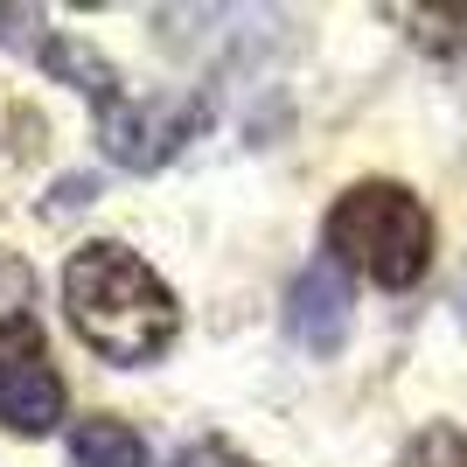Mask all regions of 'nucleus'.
Segmentation results:
<instances>
[{"label": "nucleus", "instance_id": "1", "mask_svg": "<svg viewBox=\"0 0 467 467\" xmlns=\"http://www.w3.org/2000/svg\"><path fill=\"white\" fill-rule=\"evenodd\" d=\"M63 314L78 328L84 349H98L119 370H140V363H161L182 335V307L168 279L133 258L112 237H91L84 252H70L63 265Z\"/></svg>", "mask_w": 467, "mask_h": 467}, {"label": "nucleus", "instance_id": "2", "mask_svg": "<svg viewBox=\"0 0 467 467\" xmlns=\"http://www.w3.org/2000/svg\"><path fill=\"white\" fill-rule=\"evenodd\" d=\"M321 237H328L335 265H349V273H363L370 286H390V293L419 286L432 265V216L405 182H356V189H342Z\"/></svg>", "mask_w": 467, "mask_h": 467}, {"label": "nucleus", "instance_id": "3", "mask_svg": "<svg viewBox=\"0 0 467 467\" xmlns=\"http://www.w3.org/2000/svg\"><path fill=\"white\" fill-rule=\"evenodd\" d=\"M195 126H202L195 98H126V91H112L98 105V147H105V161L133 168V175L161 168Z\"/></svg>", "mask_w": 467, "mask_h": 467}, {"label": "nucleus", "instance_id": "4", "mask_svg": "<svg viewBox=\"0 0 467 467\" xmlns=\"http://www.w3.org/2000/svg\"><path fill=\"white\" fill-rule=\"evenodd\" d=\"M57 419H63V377L49 370L42 328L36 321L0 328V426L21 440H42V432H57Z\"/></svg>", "mask_w": 467, "mask_h": 467}, {"label": "nucleus", "instance_id": "5", "mask_svg": "<svg viewBox=\"0 0 467 467\" xmlns=\"http://www.w3.org/2000/svg\"><path fill=\"white\" fill-rule=\"evenodd\" d=\"M286 328H293V342L314 349V356H335L342 342H349V286H342L335 265H307V273L293 279Z\"/></svg>", "mask_w": 467, "mask_h": 467}, {"label": "nucleus", "instance_id": "6", "mask_svg": "<svg viewBox=\"0 0 467 467\" xmlns=\"http://www.w3.org/2000/svg\"><path fill=\"white\" fill-rule=\"evenodd\" d=\"M70 467H147V440L112 411H91L70 426Z\"/></svg>", "mask_w": 467, "mask_h": 467}, {"label": "nucleus", "instance_id": "7", "mask_svg": "<svg viewBox=\"0 0 467 467\" xmlns=\"http://www.w3.org/2000/svg\"><path fill=\"white\" fill-rule=\"evenodd\" d=\"M42 63L57 70L63 84H78V91H91L98 105L119 91V78H112V63L98 57V49H84V42H70V36H57V42H42Z\"/></svg>", "mask_w": 467, "mask_h": 467}, {"label": "nucleus", "instance_id": "8", "mask_svg": "<svg viewBox=\"0 0 467 467\" xmlns=\"http://www.w3.org/2000/svg\"><path fill=\"white\" fill-rule=\"evenodd\" d=\"M390 467H467V432L461 426H426V432H411L405 453Z\"/></svg>", "mask_w": 467, "mask_h": 467}, {"label": "nucleus", "instance_id": "9", "mask_svg": "<svg viewBox=\"0 0 467 467\" xmlns=\"http://www.w3.org/2000/svg\"><path fill=\"white\" fill-rule=\"evenodd\" d=\"M36 265L21 252H0V328H21L28 314H36Z\"/></svg>", "mask_w": 467, "mask_h": 467}, {"label": "nucleus", "instance_id": "10", "mask_svg": "<svg viewBox=\"0 0 467 467\" xmlns=\"http://www.w3.org/2000/svg\"><path fill=\"white\" fill-rule=\"evenodd\" d=\"M175 467H258V461H244L231 440H195V447L175 453Z\"/></svg>", "mask_w": 467, "mask_h": 467}]
</instances>
